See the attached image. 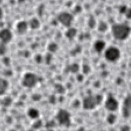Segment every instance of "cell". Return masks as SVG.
<instances>
[{
	"mask_svg": "<svg viewBox=\"0 0 131 131\" xmlns=\"http://www.w3.org/2000/svg\"><path fill=\"white\" fill-rule=\"evenodd\" d=\"M102 99V96L99 95L88 96L84 99L83 106L85 109H93L100 103Z\"/></svg>",
	"mask_w": 131,
	"mask_h": 131,
	"instance_id": "2",
	"label": "cell"
},
{
	"mask_svg": "<svg viewBox=\"0 0 131 131\" xmlns=\"http://www.w3.org/2000/svg\"><path fill=\"white\" fill-rule=\"evenodd\" d=\"M108 26L107 24L104 21H101L99 25L98 29L101 32H105L107 30Z\"/></svg>",
	"mask_w": 131,
	"mask_h": 131,
	"instance_id": "17",
	"label": "cell"
},
{
	"mask_svg": "<svg viewBox=\"0 0 131 131\" xmlns=\"http://www.w3.org/2000/svg\"><path fill=\"white\" fill-rule=\"evenodd\" d=\"M20 2H23V1H24L25 0H18Z\"/></svg>",
	"mask_w": 131,
	"mask_h": 131,
	"instance_id": "25",
	"label": "cell"
},
{
	"mask_svg": "<svg viewBox=\"0 0 131 131\" xmlns=\"http://www.w3.org/2000/svg\"><path fill=\"white\" fill-rule=\"evenodd\" d=\"M71 68H70V69H71V71H72V72H77L78 70V65L77 64H72V65H71Z\"/></svg>",
	"mask_w": 131,
	"mask_h": 131,
	"instance_id": "23",
	"label": "cell"
},
{
	"mask_svg": "<svg viewBox=\"0 0 131 131\" xmlns=\"http://www.w3.org/2000/svg\"><path fill=\"white\" fill-rule=\"evenodd\" d=\"M2 16H3V12H2V11L1 9L0 8V19L2 18Z\"/></svg>",
	"mask_w": 131,
	"mask_h": 131,
	"instance_id": "24",
	"label": "cell"
},
{
	"mask_svg": "<svg viewBox=\"0 0 131 131\" xmlns=\"http://www.w3.org/2000/svg\"><path fill=\"white\" fill-rule=\"evenodd\" d=\"M105 107L110 111H115L118 106V102L117 100L112 97H109L107 98L105 104Z\"/></svg>",
	"mask_w": 131,
	"mask_h": 131,
	"instance_id": "9",
	"label": "cell"
},
{
	"mask_svg": "<svg viewBox=\"0 0 131 131\" xmlns=\"http://www.w3.org/2000/svg\"><path fill=\"white\" fill-rule=\"evenodd\" d=\"M38 77L37 76L31 73H27L23 77L22 80V85L26 88H32L38 82Z\"/></svg>",
	"mask_w": 131,
	"mask_h": 131,
	"instance_id": "4",
	"label": "cell"
},
{
	"mask_svg": "<svg viewBox=\"0 0 131 131\" xmlns=\"http://www.w3.org/2000/svg\"><path fill=\"white\" fill-rule=\"evenodd\" d=\"M130 29L128 26L123 24H116L111 27L114 37L119 40H123L128 37Z\"/></svg>",
	"mask_w": 131,
	"mask_h": 131,
	"instance_id": "1",
	"label": "cell"
},
{
	"mask_svg": "<svg viewBox=\"0 0 131 131\" xmlns=\"http://www.w3.org/2000/svg\"><path fill=\"white\" fill-rule=\"evenodd\" d=\"M42 125V122L41 120H38L36 121V122H35L33 124V127H35V128H37V127H40Z\"/></svg>",
	"mask_w": 131,
	"mask_h": 131,
	"instance_id": "22",
	"label": "cell"
},
{
	"mask_svg": "<svg viewBox=\"0 0 131 131\" xmlns=\"http://www.w3.org/2000/svg\"><path fill=\"white\" fill-rule=\"evenodd\" d=\"M120 52L119 49L115 47H110L105 52V57L109 61H115L119 59Z\"/></svg>",
	"mask_w": 131,
	"mask_h": 131,
	"instance_id": "6",
	"label": "cell"
},
{
	"mask_svg": "<svg viewBox=\"0 0 131 131\" xmlns=\"http://www.w3.org/2000/svg\"><path fill=\"white\" fill-rule=\"evenodd\" d=\"M116 120V116L113 114H110L107 117V121L109 124H114Z\"/></svg>",
	"mask_w": 131,
	"mask_h": 131,
	"instance_id": "19",
	"label": "cell"
},
{
	"mask_svg": "<svg viewBox=\"0 0 131 131\" xmlns=\"http://www.w3.org/2000/svg\"><path fill=\"white\" fill-rule=\"evenodd\" d=\"M71 115L67 111L64 110H60L56 115V119L61 126L68 127L70 125Z\"/></svg>",
	"mask_w": 131,
	"mask_h": 131,
	"instance_id": "3",
	"label": "cell"
},
{
	"mask_svg": "<svg viewBox=\"0 0 131 131\" xmlns=\"http://www.w3.org/2000/svg\"><path fill=\"white\" fill-rule=\"evenodd\" d=\"M105 46V43L102 40H97L94 44V48L95 50L98 53L102 52Z\"/></svg>",
	"mask_w": 131,
	"mask_h": 131,
	"instance_id": "12",
	"label": "cell"
},
{
	"mask_svg": "<svg viewBox=\"0 0 131 131\" xmlns=\"http://www.w3.org/2000/svg\"><path fill=\"white\" fill-rule=\"evenodd\" d=\"M12 102V100L10 97H6L3 99L1 101V103L3 105L5 106H9Z\"/></svg>",
	"mask_w": 131,
	"mask_h": 131,
	"instance_id": "18",
	"label": "cell"
},
{
	"mask_svg": "<svg viewBox=\"0 0 131 131\" xmlns=\"http://www.w3.org/2000/svg\"><path fill=\"white\" fill-rule=\"evenodd\" d=\"M122 114L124 118H128L130 115V96L128 95L124 99L123 107Z\"/></svg>",
	"mask_w": 131,
	"mask_h": 131,
	"instance_id": "7",
	"label": "cell"
},
{
	"mask_svg": "<svg viewBox=\"0 0 131 131\" xmlns=\"http://www.w3.org/2000/svg\"><path fill=\"white\" fill-rule=\"evenodd\" d=\"M76 33L77 30L74 28H69L66 32V36L69 38H73L74 35H76Z\"/></svg>",
	"mask_w": 131,
	"mask_h": 131,
	"instance_id": "15",
	"label": "cell"
},
{
	"mask_svg": "<svg viewBox=\"0 0 131 131\" xmlns=\"http://www.w3.org/2000/svg\"><path fill=\"white\" fill-rule=\"evenodd\" d=\"M58 21L63 26L66 27H69L71 25V23L73 19L72 15L66 11L60 12L57 16Z\"/></svg>",
	"mask_w": 131,
	"mask_h": 131,
	"instance_id": "5",
	"label": "cell"
},
{
	"mask_svg": "<svg viewBox=\"0 0 131 131\" xmlns=\"http://www.w3.org/2000/svg\"><path fill=\"white\" fill-rule=\"evenodd\" d=\"M7 43L0 42V55H4L7 52Z\"/></svg>",
	"mask_w": 131,
	"mask_h": 131,
	"instance_id": "16",
	"label": "cell"
},
{
	"mask_svg": "<svg viewBox=\"0 0 131 131\" xmlns=\"http://www.w3.org/2000/svg\"><path fill=\"white\" fill-rule=\"evenodd\" d=\"M28 26H29L31 29H35L39 27L40 22L39 20L36 18H33L30 20Z\"/></svg>",
	"mask_w": 131,
	"mask_h": 131,
	"instance_id": "14",
	"label": "cell"
},
{
	"mask_svg": "<svg viewBox=\"0 0 131 131\" xmlns=\"http://www.w3.org/2000/svg\"><path fill=\"white\" fill-rule=\"evenodd\" d=\"M28 28V24L25 21H21L16 25V30L19 34H23L26 33Z\"/></svg>",
	"mask_w": 131,
	"mask_h": 131,
	"instance_id": "10",
	"label": "cell"
},
{
	"mask_svg": "<svg viewBox=\"0 0 131 131\" xmlns=\"http://www.w3.org/2000/svg\"><path fill=\"white\" fill-rule=\"evenodd\" d=\"M12 33L8 29H3L0 30V40L5 43L9 42L12 38Z\"/></svg>",
	"mask_w": 131,
	"mask_h": 131,
	"instance_id": "8",
	"label": "cell"
},
{
	"mask_svg": "<svg viewBox=\"0 0 131 131\" xmlns=\"http://www.w3.org/2000/svg\"><path fill=\"white\" fill-rule=\"evenodd\" d=\"M28 115L31 119H36L39 117V113L35 108H31L28 111Z\"/></svg>",
	"mask_w": 131,
	"mask_h": 131,
	"instance_id": "13",
	"label": "cell"
},
{
	"mask_svg": "<svg viewBox=\"0 0 131 131\" xmlns=\"http://www.w3.org/2000/svg\"><path fill=\"white\" fill-rule=\"evenodd\" d=\"M88 25L90 27V28H93L95 26V24H96V22H95V20L93 18H90L88 20Z\"/></svg>",
	"mask_w": 131,
	"mask_h": 131,
	"instance_id": "21",
	"label": "cell"
},
{
	"mask_svg": "<svg viewBox=\"0 0 131 131\" xmlns=\"http://www.w3.org/2000/svg\"><path fill=\"white\" fill-rule=\"evenodd\" d=\"M9 83L8 81L3 78L0 77V96L3 95L6 92Z\"/></svg>",
	"mask_w": 131,
	"mask_h": 131,
	"instance_id": "11",
	"label": "cell"
},
{
	"mask_svg": "<svg viewBox=\"0 0 131 131\" xmlns=\"http://www.w3.org/2000/svg\"><path fill=\"white\" fill-rule=\"evenodd\" d=\"M57 48H58L57 45L54 43H51L49 46V49L51 52H54L57 50Z\"/></svg>",
	"mask_w": 131,
	"mask_h": 131,
	"instance_id": "20",
	"label": "cell"
}]
</instances>
